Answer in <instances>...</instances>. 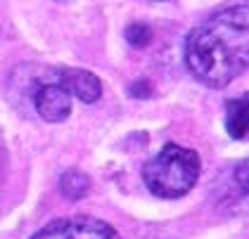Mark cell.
<instances>
[{
  "label": "cell",
  "mask_w": 249,
  "mask_h": 239,
  "mask_svg": "<svg viewBox=\"0 0 249 239\" xmlns=\"http://www.w3.org/2000/svg\"><path fill=\"white\" fill-rule=\"evenodd\" d=\"M88 178L83 175V173H78V171H69V173H64V178H62V183H59V189L64 192V197H69V199H81L86 192H88Z\"/></svg>",
  "instance_id": "7"
},
{
  "label": "cell",
  "mask_w": 249,
  "mask_h": 239,
  "mask_svg": "<svg viewBox=\"0 0 249 239\" xmlns=\"http://www.w3.org/2000/svg\"><path fill=\"white\" fill-rule=\"evenodd\" d=\"M126 40L135 45V48H145L152 40V29L147 24H131L126 29Z\"/></svg>",
  "instance_id": "8"
},
{
  "label": "cell",
  "mask_w": 249,
  "mask_h": 239,
  "mask_svg": "<svg viewBox=\"0 0 249 239\" xmlns=\"http://www.w3.org/2000/svg\"><path fill=\"white\" fill-rule=\"evenodd\" d=\"M185 64L199 83L223 88L249 64V10L228 5L195 26L185 40Z\"/></svg>",
  "instance_id": "1"
},
{
  "label": "cell",
  "mask_w": 249,
  "mask_h": 239,
  "mask_svg": "<svg viewBox=\"0 0 249 239\" xmlns=\"http://www.w3.org/2000/svg\"><path fill=\"white\" fill-rule=\"evenodd\" d=\"M199 156L188 147L169 142L154 159L142 166L145 187L154 197L176 199L188 194L199 178Z\"/></svg>",
  "instance_id": "2"
},
{
  "label": "cell",
  "mask_w": 249,
  "mask_h": 239,
  "mask_svg": "<svg viewBox=\"0 0 249 239\" xmlns=\"http://www.w3.org/2000/svg\"><path fill=\"white\" fill-rule=\"evenodd\" d=\"M31 239H121L109 222L93 216H74L59 218L45 225Z\"/></svg>",
  "instance_id": "3"
},
{
  "label": "cell",
  "mask_w": 249,
  "mask_h": 239,
  "mask_svg": "<svg viewBox=\"0 0 249 239\" xmlns=\"http://www.w3.org/2000/svg\"><path fill=\"white\" fill-rule=\"evenodd\" d=\"M228 133L235 140H242L247 135V102L232 100L228 104Z\"/></svg>",
  "instance_id": "6"
},
{
  "label": "cell",
  "mask_w": 249,
  "mask_h": 239,
  "mask_svg": "<svg viewBox=\"0 0 249 239\" xmlns=\"http://www.w3.org/2000/svg\"><path fill=\"white\" fill-rule=\"evenodd\" d=\"M57 83L69 92L71 97H78L86 104H93L102 95V83L95 74L83 71V69H59Z\"/></svg>",
  "instance_id": "5"
},
{
  "label": "cell",
  "mask_w": 249,
  "mask_h": 239,
  "mask_svg": "<svg viewBox=\"0 0 249 239\" xmlns=\"http://www.w3.org/2000/svg\"><path fill=\"white\" fill-rule=\"evenodd\" d=\"M2 171H5V149L0 145V175H2Z\"/></svg>",
  "instance_id": "9"
},
{
  "label": "cell",
  "mask_w": 249,
  "mask_h": 239,
  "mask_svg": "<svg viewBox=\"0 0 249 239\" xmlns=\"http://www.w3.org/2000/svg\"><path fill=\"white\" fill-rule=\"evenodd\" d=\"M34 107L43 121L59 123V121H67L71 114V95L57 81H48L34 90Z\"/></svg>",
  "instance_id": "4"
}]
</instances>
